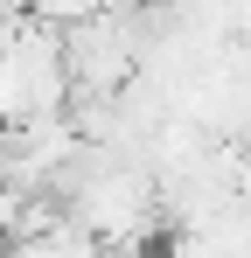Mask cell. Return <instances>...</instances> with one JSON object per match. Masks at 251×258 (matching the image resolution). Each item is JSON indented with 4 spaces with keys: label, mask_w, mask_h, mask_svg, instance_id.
Segmentation results:
<instances>
[{
    "label": "cell",
    "mask_w": 251,
    "mask_h": 258,
    "mask_svg": "<svg viewBox=\"0 0 251 258\" xmlns=\"http://www.w3.org/2000/svg\"><path fill=\"white\" fill-rule=\"evenodd\" d=\"M105 258H119V251H105Z\"/></svg>",
    "instance_id": "2"
},
{
    "label": "cell",
    "mask_w": 251,
    "mask_h": 258,
    "mask_svg": "<svg viewBox=\"0 0 251 258\" xmlns=\"http://www.w3.org/2000/svg\"><path fill=\"white\" fill-rule=\"evenodd\" d=\"M105 7H112V0H35L28 14H35V21H49V28H63V35H70V28H84V21H98Z\"/></svg>",
    "instance_id": "1"
}]
</instances>
